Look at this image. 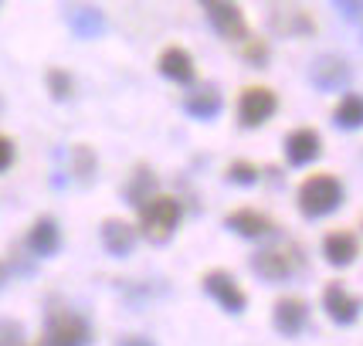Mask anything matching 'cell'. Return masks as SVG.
Here are the masks:
<instances>
[{
    "mask_svg": "<svg viewBox=\"0 0 363 346\" xmlns=\"http://www.w3.org/2000/svg\"><path fill=\"white\" fill-rule=\"evenodd\" d=\"M58 245H62L58 221H51V218H38V221H34V228L28 231V248H31L38 258H48V255L58 252Z\"/></svg>",
    "mask_w": 363,
    "mask_h": 346,
    "instance_id": "obj_11",
    "label": "cell"
},
{
    "mask_svg": "<svg viewBox=\"0 0 363 346\" xmlns=\"http://www.w3.org/2000/svg\"><path fill=\"white\" fill-rule=\"evenodd\" d=\"M340 7H343V14H360L363 11V0H340Z\"/></svg>",
    "mask_w": 363,
    "mask_h": 346,
    "instance_id": "obj_26",
    "label": "cell"
},
{
    "mask_svg": "<svg viewBox=\"0 0 363 346\" xmlns=\"http://www.w3.org/2000/svg\"><path fill=\"white\" fill-rule=\"evenodd\" d=\"M313 82L319 89H340V85L350 82V68L340 58H319L313 65Z\"/></svg>",
    "mask_w": 363,
    "mask_h": 346,
    "instance_id": "obj_16",
    "label": "cell"
},
{
    "mask_svg": "<svg viewBox=\"0 0 363 346\" xmlns=\"http://www.w3.org/2000/svg\"><path fill=\"white\" fill-rule=\"evenodd\" d=\"M340 201H343V187L330 173H316L299 187V207L302 214H309V218H323V214L336 211Z\"/></svg>",
    "mask_w": 363,
    "mask_h": 346,
    "instance_id": "obj_3",
    "label": "cell"
},
{
    "mask_svg": "<svg viewBox=\"0 0 363 346\" xmlns=\"http://www.w3.org/2000/svg\"><path fill=\"white\" fill-rule=\"evenodd\" d=\"M4 275H7V272H4V265H0V285H4Z\"/></svg>",
    "mask_w": 363,
    "mask_h": 346,
    "instance_id": "obj_28",
    "label": "cell"
},
{
    "mask_svg": "<svg viewBox=\"0 0 363 346\" xmlns=\"http://www.w3.org/2000/svg\"><path fill=\"white\" fill-rule=\"evenodd\" d=\"M17 346H41V343H17Z\"/></svg>",
    "mask_w": 363,
    "mask_h": 346,
    "instance_id": "obj_29",
    "label": "cell"
},
{
    "mask_svg": "<svg viewBox=\"0 0 363 346\" xmlns=\"http://www.w3.org/2000/svg\"><path fill=\"white\" fill-rule=\"evenodd\" d=\"M21 343V326L17 323H0V346H17Z\"/></svg>",
    "mask_w": 363,
    "mask_h": 346,
    "instance_id": "obj_24",
    "label": "cell"
},
{
    "mask_svg": "<svg viewBox=\"0 0 363 346\" xmlns=\"http://www.w3.org/2000/svg\"><path fill=\"white\" fill-rule=\"evenodd\" d=\"M204 4H207L211 21H214V28H218L224 38H231V41L248 38V24H245V17L238 14L235 4H228V0H204Z\"/></svg>",
    "mask_w": 363,
    "mask_h": 346,
    "instance_id": "obj_9",
    "label": "cell"
},
{
    "mask_svg": "<svg viewBox=\"0 0 363 346\" xmlns=\"http://www.w3.org/2000/svg\"><path fill=\"white\" fill-rule=\"evenodd\" d=\"M68 21H72V28H75L82 38H95V34H102V28H106V17L99 14L95 7H75V11L68 14Z\"/></svg>",
    "mask_w": 363,
    "mask_h": 346,
    "instance_id": "obj_18",
    "label": "cell"
},
{
    "mask_svg": "<svg viewBox=\"0 0 363 346\" xmlns=\"http://www.w3.org/2000/svg\"><path fill=\"white\" fill-rule=\"evenodd\" d=\"M11 163H14V143L0 133V170H7Z\"/></svg>",
    "mask_w": 363,
    "mask_h": 346,
    "instance_id": "obj_25",
    "label": "cell"
},
{
    "mask_svg": "<svg viewBox=\"0 0 363 346\" xmlns=\"http://www.w3.org/2000/svg\"><path fill=\"white\" fill-rule=\"evenodd\" d=\"M119 346H153V340H146V336H123Z\"/></svg>",
    "mask_w": 363,
    "mask_h": 346,
    "instance_id": "obj_27",
    "label": "cell"
},
{
    "mask_svg": "<svg viewBox=\"0 0 363 346\" xmlns=\"http://www.w3.org/2000/svg\"><path fill=\"white\" fill-rule=\"evenodd\" d=\"M153 190H157V177L146 170V167H140V170H136V177H133V184H129V204L143 207L150 197H153Z\"/></svg>",
    "mask_w": 363,
    "mask_h": 346,
    "instance_id": "obj_20",
    "label": "cell"
},
{
    "mask_svg": "<svg viewBox=\"0 0 363 346\" xmlns=\"http://www.w3.org/2000/svg\"><path fill=\"white\" fill-rule=\"evenodd\" d=\"M323 255L330 265H350L357 258V238L350 231H333L323 238Z\"/></svg>",
    "mask_w": 363,
    "mask_h": 346,
    "instance_id": "obj_14",
    "label": "cell"
},
{
    "mask_svg": "<svg viewBox=\"0 0 363 346\" xmlns=\"http://www.w3.org/2000/svg\"><path fill=\"white\" fill-rule=\"evenodd\" d=\"M285 157L296 167H306L309 160L319 157V133L316 129H292L285 136Z\"/></svg>",
    "mask_w": 363,
    "mask_h": 346,
    "instance_id": "obj_10",
    "label": "cell"
},
{
    "mask_svg": "<svg viewBox=\"0 0 363 346\" xmlns=\"http://www.w3.org/2000/svg\"><path fill=\"white\" fill-rule=\"evenodd\" d=\"M279 109V99L272 89H262V85H252L238 95V123L241 126H262L272 112Z\"/></svg>",
    "mask_w": 363,
    "mask_h": 346,
    "instance_id": "obj_5",
    "label": "cell"
},
{
    "mask_svg": "<svg viewBox=\"0 0 363 346\" xmlns=\"http://www.w3.org/2000/svg\"><path fill=\"white\" fill-rule=\"evenodd\" d=\"M72 167H75V177L82 180H92V170H95V157L89 146H79L75 153H72Z\"/></svg>",
    "mask_w": 363,
    "mask_h": 346,
    "instance_id": "obj_21",
    "label": "cell"
},
{
    "mask_svg": "<svg viewBox=\"0 0 363 346\" xmlns=\"http://www.w3.org/2000/svg\"><path fill=\"white\" fill-rule=\"evenodd\" d=\"M272 323H275V330L282 333V336H299L306 330V323H309V306L299 296H285V299L275 302Z\"/></svg>",
    "mask_w": 363,
    "mask_h": 346,
    "instance_id": "obj_7",
    "label": "cell"
},
{
    "mask_svg": "<svg viewBox=\"0 0 363 346\" xmlns=\"http://www.w3.org/2000/svg\"><path fill=\"white\" fill-rule=\"evenodd\" d=\"M228 177H231L235 184L252 187L255 180H258V170H255V163H248V160H235V163H231V170H228Z\"/></svg>",
    "mask_w": 363,
    "mask_h": 346,
    "instance_id": "obj_22",
    "label": "cell"
},
{
    "mask_svg": "<svg viewBox=\"0 0 363 346\" xmlns=\"http://www.w3.org/2000/svg\"><path fill=\"white\" fill-rule=\"evenodd\" d=\"M184 106H187L190 116L211 119L214 112L221 109V95H218V89H211V85H201V89H194V92L184 99Z\"/></svg>",
    "mask_w": 363,
    "mask_h": 346,
    "instance_id": "obj_17",
    "label": "cell"
},
{
    "mask_svg": "<svg viewBox=\"0 0 363 346\" xmlns=\"http://www.w3.org/2000/svg\"><path fill=\"white\" fill-rule=\"evenodd\" d=\"M160 72L174 82H190L194 79V62H190V55L184 48H167L160 55Z\"/></svg>",
    "mask_w": 363,
    "mask_h": 346,
    "instance_id": "obj_15",
    "label": "cell"
},
{
    "mask_svg": "<svg viewBox=\"0 0 363 346\" xmlns=\"http://www.w3.org/2000/svg\"><path fill=\"white\" fill-rule=\"evenodd\" d=\"M333 119H336V126H343V129L363 126V99H360V95H347V99L336 106Z\"/></svg>",
    "mask_w": 363,
    "mask_h": 346,
    "instance_id": "obj_19",
    "label": "cell"
},
{
    "mask_svg": "<svg viewBox=\"0 0 363 346\" xmlns=\"http://www.w3.org/2000/svg\"><path fill=\"white\" fill-rule=\"evenodd\" d=\"M204 289L207 296L221 306L224 313H245V306H248V296H245V289L228 275L221 268H214V272H207L204 275Z\"/></svg>",
    "mask_w": 363,
    "mask_h": 346,
    "instance_id": "obj_6",
    "label": "cell"
},
{
    "mask_svg": "<svg viewBox=\"0 0 363 346\" xmlns=\"http://www.w3.org/2000/svg\"><path fill=\"white\" fill-rule=\"evenodd\" d=\"M92 343V330L82 316L68 313V309H51L45 319V336L41 346H89Z\"/></svg>",
    "mask_w": 363,
    "mask_h": 346,
    "instance_id": "obj_2",
    "label": "cell"
},
{
    "mask_svg": "<svg viewBox=\"0 0 363 346\" xmlns=\"http://www.w3.org/2000/svg\"><path fill=\"white\" fill-rule=\"evenodd\" d=\"M252 268H255V275H262L265 282H282V279H292V275L302 268V248H296V245L262 248V252H255Z\"/></svg>",
    "mask_w": 363,
    "mask_h": 346,
    "instance_id": "obj_4",
    "label": "cell"
},
{
    "mask_svg": "<svg viewBox=\"0 0 363 346\" xmlns=\"http://www.w3.org/2000/svg\"><path fill=\"white\" fill-rule=\"evenodd\" d=\"M48 85H51V95H55V99H68V95L75 92V85H72V79L65 75L62 68L48 72Z\"/></svg>",
    "mask_w": 363,
    "mask_h": 346,
    "instance_id": "obj_23",
    "label": "cell"
},
{
    "mask_svg": "<svg viewBox=\"0 0 363 346\" xmlns=\"http://www.w3.org/2000/svg\"><path fill=\"white\" fill-rule=\"evenodd\" d=\"M228 228L235 235H245V238H262V235H272L275 224H272L265 214H258L252 207H241V211H231L228 214Z\"/></svg>",
    "mask_w": 363,
    "mask_h": 346,
    "instance_id": "obj_12",
    "label": "cell"
},
{
    "mask_svg": "<svg viewBox=\"0 0 363 346\" xmlns=\"http://www.w3.org/2000/svg\"><path fill=\"white\" fill-rule=\"evenodd\" d=\"M177 224H180V204H177L174 197H167V194H153V197L140 207L143 235L150 238V241H157V245L174 235Z\"/></svg>",
    "mask_w": 363,
    "mask_h": 346,
    "instance_id": "obj_1",
    "label": "cell"
},
{
    "mask_svg": "<svg viewBox=\"0 0 363 346\" xmlns=\"http://www.w3.org/2000/svg\"><path fill=\"white\" fill-rule=\"evenodd\" d=\"M102 245L109 248V255L116 258H126L136 245V228L126 224V221H106L102 224Z\"/></svg>",
    "mask_w": 363,
    "mask_h": 346,
    "instance_id": "obj_13",
    "label": "cell"
},
{
    "mask_svg": "<svg viewBox=\"0 0 363 346\" xmlns=\"http://www.w3.org/2000/svg\"><path fill=\"white\" fill-rule=\"evenodd\" d=\"M323 309L330 313L333 323L350 326V323H357V316H360V299L350 296L340 282H330L326 289H323Z\"/></svg>",
    "mask_w": 363,
    "mask_h": 346,
    "instance_id": "obj_8",
    "label": "cell"
}]
</instances>
